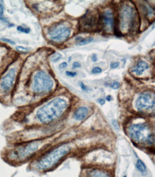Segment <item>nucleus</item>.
<instances>
[{"mask_svg": "<svg viewBox=\"0 0 155 177\" xmlns=\"http://www.w3.org/2000/svg\"><path fill=\"white\" fill-rule=\"evenodd\" d=\"M89 111L87 107H79L74 112V117L77 121H83L89 116Z\"/></svg>", "mask_w": 155, "mask_h": 177, "instance_id": "obj_14", "label": "nucleus"}, {"mask_svg": "<svg viewBox=\"0 0 155 177\" xmlns=\"http://www.w3.org/2000/svg\"><path fill=\"white\" fill-rule=\"evenodd\" d=\"M99 24L106 32H111L114 29L115 19L113 12L110 9H106L99 15Z\"/></svg>", "mask_w": 155, "mask_h": 177, "instance_id": "obj_11", "label": "nucleus"}, {"mask_svg": "<svg viewBox=\"0 0 155 177\" xmlns=\"http://www.w3.org/2000/svg\"><path fill=\"white\" fill-rule=\"evenodd\" d=\"M94 41V38L93 37H87V38L81 39L80 41L77 43V45H79V46H82V45H87V44H89Z\"/></svg>", "mask_w": 155, "mask_h": 177, "instance_id": "obj_16", "label": "nucleus"}, {"mask_svg": "<svg viewBox=\"0 0 155 177\" xmlns=\"http://www.w3.org/2000/svg\"><path fill=\"white\" fill-rule=\"evenodd\" d=\"M17 77V69L15 67L9 69L7 73L0 80V90L7 94L11 91L15 85Z\"/></svg>", "mask_w": 155, "mask_h": 177, "instance_id": "obj_9", "label": "nucleus"}, {"mask_svg": "<svg viewBox=\"0 0 155 177\" xmlns=\"http://www.w3.org/2000/svg\"><path fill=\"white\" fill-rule=\"evenodd\" d=\"M44 144L43 140H35L10 149L5 155L8 162L13 164H19L31 159L40 149Z\"/></svg>", "mask_w": 155, "mask_h": 177, "instance_id": "obj_3", "label": "nucleus"}, {"mask_svg": "<svg viewBox=\"0 0 155 177\" xmlns=\"http://www.w3.org/2000/svg\"><path fill=\"white\" fill-rule=\"evenodd\" d=\"M128 135L135 144L144 146L154 144V134L151 127L146 123H137L131 125L128 128Z\"/></svg>", "mask_w": 155, "mask_h": 177, "instance_id": "obj_4", "label": "nucleus"}, {"mask_svg": "<svg viewBox=\"0 0 155 177\" xmlns=\"http://www.w3.org/2000/svg\"><path fill=\"white\" fill-rule=\"evenodd\" d=\"M70 35V27L64 22H58L51 26L47 32L49 40L55 43H61L66 41Z\"/></svg>", "mask_w": 155, "mask_h": 177, "instance_id": "obj_7", "label": "nucleus"}, {"mask_svg": "<svg viewBox=\"0 0 155 177\" xmlns=\"http://www.w3.org/2000/svg\"><path fill=\"white\" fill-rule=\"evenodd\" d=\"M83 39L82 37L78 36V37H77L76 38H75V41H77V43H78V42H79L81 40V39Z\"/></svg>", "mask_w": 155, "mask_h": 177, "instance_id": "obj_31", "label": "nucleus"}, {"mask_svg": "<svg viewBox=\"0 0 155 177\" xmlns=\"http://www.w3.org/2000/svg\"><path fill=\"white\" fill-rule=\"evenodd\" d=\"M81 67V64L79 63V62H74L72 64V67L74 69L75 68H79V67Z\"/></svg>", "mask_w": 155, "mask_h": 177, "instance_id": "obj_27", "label": "nucleus"}, {"mask_svg": "<svg viewBox=\"0 0 155 177\" xmlns=\"http://www.w3.org/2000/svg\"><path fill=\"white\" fill-rule=\"evenodd\" d=\"M154 94L151 92H143L139 95L135 108L138 111H148L154 108Z\"/></svg>", "mask_w": 155, "mask_h": 177, "instance_id": "obj_8", "label": "nucleus"}, {"mask_svg": "<svg viewBox=\"0 0 155 177\" xmlns=\"http://www.w3.org/2000/svg\"><path fill=\"white\" fill-rule=\"evenodd\" d=\"M120 66V63H118V62H113L110 64V67L112 69H116Z\"/></svg>", "mask_w": 155, "mask_h": 177, "instance_id": "obj_24", "label": "nucleus"}, {"mask_svg": "<svg viewBox=\"0 0 155 177\" xmlns=\"http://www.w3.org/2000/svg\"><path fill=\"white\" fill-rule=\"evenodd\" d=\"M124 177H127V176H124Z\"/></svg>", "mask_w": 155, "mask_h": 177, "instance_id": "obj_34", "label": "nucleus"}, {"mask_svg": "<svg viewBox=\"0 0 155 177\" xmlns=\"http://www.w3.org/2000/svg\"><path fill=\"white\" fill-rule=\"evenodd\" d=\"M138 25V15L134 7L124 5L120 12V29L122 33H128L137 29Z\"/></svg>", "mask_w": 155, "mask_h": 177, "instance_id": "obj_5", "label": "nucleus"}, {"mask_svg": "<svg viewBox=\"0 0 155 177\" xmlns=\"http://www.w3.org/2000/svg\"><path fill=\"white\" fill-rule=\"evenodd\" d=\"M17 31L20 32L25 33V34H28L30 32V29L28 28V27H24L22 26H18L17 27Z\"/></svg>", "mask_w": 155, "mask_h": 177, "instance_id": "obj_17", "label": "nucleus"}, {"mask_svg": "<svg viewBox=\"0 0 155 177\" xmlns=\"http://www.w3.org/2000/svg\"><path fill=\"white\" fill-rule=\"evenodd\" d=\"M98 102L99 103H100L101 105H104L105 103V100H104V99L100 98V99H98Z\"/></svg>", "mask_w": 155, "mask_h": 177, "instance_id": "obj_29", "label": "nucleus"}, {"mask_svg": "<svg viewBox=\"0 0 155 177\" xmlns=\"http://www.w3.org/2000/svg\"><path fill=\"white\" fill-rule=\"evenodd\" d=\"M79 24L83 31H92L99 24V17L94 12H88L80 19Z\"/></svg>", "mask_w": 155, "mask_h": 177, "instance_id": "obj_10", "label": "nucleus"}, {"mask_svg": "<svg viewBox=\"0 0 155 177\" xmlns=\"http://www.w3.org/2000/svg\"><path fill=\"white\" fill-rule=\"evenodd\" d=\"M1 40L5 42V43H6L10 44V45H15V42H14L13 40H12V39H10L5 38V37H3V38H1Z\"/></svg>", "mask_w": 155, "mask_h": 177, "instance_id": "obj_20", "label": "nucleus"}, {"mask_svg": "<svg viewBox=\"0 0 155 177\" xmlns=\"http://www.w3.org/2000/svg\"><path fill=\"white\" fill-rule=\"evenodd\" d=\"M61 55L60 54H59V53H57V54H56L54 56V57H52L51 58V60H52L54 63H57V61H59V60H60L61 58Z\"/></svg>", "mask_w": 155, "mask_h": 177, "instance_id": "obj_21", "label": "nucleus"}, {"mask_svg": "<svg viewBox=\"0 0 155 177\" xmlns=\"http://www.w3.org/2000/svg\"><path fill=\"white\" fill-rule=\"evenodd\" d=\"M3 15H4V6L0 3V19L3 20Z\"/></svg>", "mask_w": 155, "mask_h": 177, "instance_id": "obj_25", "label": "nucleus"}, {"mask_svg": "<svg viewBox=\"0 0 155 177\" xmlns=\"http://www.w3.org/2000/svg\"><path fill=\"white\" fill-rule=\"evenodd\" d=\"M102 72V70L101 67H94V68L92 70V74H99Z\"/></svg>", "mask_w": 155, "mask_h": 177, "instance_id": "obj_19", "label": "nucleus"}, {"mask_svg": "<svg viewBox=\"0 0 155 177\" xmlns=\"http://www.w3.org/2000/svg\"><path fill=\"white\" fill-rule=\"evenodd\" d=\"M136 167L142 174H145L147 172L146 165L141 159H138L137 160V162L136 163Z\"/></svg>", "mask_w": 155, "mask_h": 177, "instance_id": "obj_15", "label": "nucleus"}, {"mask_svg": "<svg viewBox=\"0 0 155 177\" xmlns=\"http://www.w3.org/2000/svg\"><path fill=\"white\" fill-rule=\"evenodd\" d=\"M66 75L69 77H75L77 75V72H70V71H67Z\"/></svg>", "mask_w": 155, "mask_h": 177, "instance_id": "obj_26", "label": "nucleus"}, {"mask_svg": "<svg viewBox=\"0 0 155 177\" xmlns=\"http://www.w3.org/2000/svg\"><path fill=\"white\" fill-rule=\"evenodd\" d=\"M71 59V57H69V62H70Z\"/></svg>", "mask_w": 155, "mask_h": 177, "instance_id": "obj_33", "label": "nucleus"}, {"mask_svg": "<svg viewBox=\"0 0 155 177\" xmlns=\"http://www.w3.org/2000/svg\"><path fill=\"white\" fill-rule=\"evenodd\" d=\"M59 68L60 69H64V68H66V67H67V63H66V62H63V63H61L60 65H59Z\"/></svg>", "mask_w": 155, "mask_h": 177, "instance_id": "obj_28", "label": "nucleus"}, {"mask_svg": "<svg viewBox=\"0 0 155 177\" xmlns=\"http://www.w3.org/2000/svg\"><path fill=\"white\" fill-rule=\"evenodd\" d=\"M79 86H80V87H81V90H82L83 91H85V92H86V91H87V90H89V87L87 86V85H85L84 83H83L82 82H79Z\"/></svg>", "mask_w": 155, "mask_h": 177, "instance_id": "obj_22", "label": "nucleus"}, {"mask_svg": "<svg viewBox=\"0 0 155 177\" xmlns=\"http://www.w3.org/2000/svg\"><path fill=\"white\" fill-rule=\"evenodd\" d=\"M68 105V102L65 99L57 97L37 109L36 118L42 124L51 123L62 116Z\"/></svg>", "mask_w": 155, "mask_h": 177, "instance_id": "obj_2", "label": "nucleus"}, {"mask_svg": "<svg viewBox=\"0 0 155 177\" xmlns=\"http://www.w3.org/2000/svg\"><path fill=\"white\" fill-rule=\"evenodd\" d=\"M112 100V96L111 95H108V96L107 97V101H111Z\"/></svg>", "mask_w": 155, "mask_h": 177, "instance_id": "obj_32", "label": "nucleus"}, {"mask_svg": "<svg viewBox=\"0 0 155 177\" xmlns=\"http://www.w3.org/2000/svg\"><path fill=\"white\" fill-rule=\"evenodd\" d=\"M150 65L147 62L140 60L137 62L134 68L132 70V72L136 75H141L144 73L147 70L149 69Z\"/></svg>", "mask_w": 155, "mask_h": 177, "instance_id": "obj_13", "label": "nucleus"}, {"mask_svg": "<svg viewBox=\"0 0 155 177\" xmlns=\"http://www.w3.org/2000/svg\"><path fill=\"white\" fill-rule=\"evenodd\" d=\"M54 86V80L48 73L43 70L37 71L34 75L31 83V90L37 94L49 93Z\"/></svg>", "mask_w": 155, "mask_h": 177, "instance_id": "obj_6", "label": "nucleus"}, {"mask_svg": "<svg viewBox=\"0 0 155 177\" xmlns=\"http://www.w3.org/2000/svg\"><path fill=\"white\" fill-rule=\"evenodd\" d=\"M16 49H17L18 52H21V53H27V52L29 51V48H27V47H25L22 46L16 47Z\"/></svg>", "mask_w": 155, "mask_h": 177, "instance_id": "obj_18", "label": "nucleus"}, {"mask_svg": "<svg viewBox=\"0 0 155 177\" xmlns=\"http://www.w3.org/2000/svg\"><path fill=\"white\" fill-rule=\"evenodd\" d=\"M82 177H112V175L107 171L98 168H91L84 170Z\"/></svg>", "mask_w": 155, "mask_h": 177, "instance_id": "obj_12", "label": "nucleus"}, {"mask_svg": "<svg viewBox=\"0 0 155 177\" xmlns=\"http://www.w3.org/2000/svg\"><path fill=\"white\" fill-rule=\"evenodd\" d=\"M92 60L93 62H96L97 60V56L96 54H94V55H92Z\"/></svg>", "mask_w": 155, "mask_h": 177, "instance_id": "obj_30", "label": "nucleus"}, {"mask_svg": "<svg viewBox=\"0 0 155 177\" xmlns=\"http://www.w3.org/2000/svg\"><path fill=\"white\" fill-rule=\"evenodd\" d=\"M70 150L71 148L68 144L59 145L39 156L32 163L31 166L38 172H48L56 166L61 159L69 154Z\"/></svg>", "mask_w": 155, "mask_h": 177, "instance_id": "obj_1", "label": "nucleus"}, {"mask_svg": "<svg viewBox=\"0 0 155 177\" xmlns=\"http://www.w3.org/2000/svg\"><path fill=\"white\" fill-rule=\"evenodd\" d=\"M111 87H112V89H114V90H117V89L120 88V83L119 82H114L111 85Z\"/></svg>", "mask_w": 155, "mask_h": 177, "instance_id": "obj_23", "label": "nucleus"}]
</instances>
